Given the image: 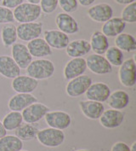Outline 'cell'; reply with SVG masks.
<instances>
[{
	"label": "cell",
	"instance_id": "cell-1",
	"mask_svg": "<svg viewBox=\"0 0 136 151\" xmlns=\"http://www.w3.org/2000/svg\"><path fill=\"white\" fill-rule=\"evenodd\" d=\"M56 71L55 64L52 61L38 58L28 65L26 68V74L37 80H43L50 79Z\"/></svg>",
	"mask_w": 136,
	"mask_h": 151
},
{
	"label": "cell",
	"instance_id": "cell-2",
	"mask_svg": "<svg viewBox=\"0 0 136 151\" xmlns=\"http://www.w3.org/2000/svg\"><path fill=\"white\" fill-rule=\"evenodd\" d=\"M39 4H34L30 3H23L13 11L14 19L19 23H26L36 22L41 16Z\"/></svg>",
	"mask_w": 136,
	"mask_h": 151
},
{
	"label": "cell",
	"instance_id": "cell-3",
	"mask_svg": "<svg viewBox=\"0 0 136 151\" xmlns=\"http://www.w3.org/2000/svg\"><path fill=\"white\" fill-rule=\"evenodd\" d=\"M36 138L43 146L48 148H57L63 144L66 135L62 130L48 127L39 130Z\"/></svg>",
	"mask_w": 136,
	"mask_h": 151
},
{
	"label": "cell",
	"instance_id": "cell-4",
	"mask_svg": "<svg viewBox=\"0 0 136 151\" xmlns=\"http://www.w3.org/2000/svg\"><path fill=\"white\" fill-rule=\"evenodd\" d=\"M118 78L121 85L127 88L134 87L136 84V63L135 56L125 60L118 70Z\"/></svg>",
	"mask_w": 136,
	"mask_h": 151
},
{
	"label": "cell",
	"instance_id": "cell-5",
	"mask_svg": "<svg viewBox=\"0 0 136 151\" xmlns=\"http://www.w3.org/2000/svg\"><path fill=\"white\" fill-rule=\"evenodd\" d=\"M93 83L92 79L88 76L83 74L72 80H69L66 86V92L68 96L72 98H77L85 94L88 87Z\"/></svg>",
	"mask_w": 136,
	"mask_h": 151
},
{
	"label": "cell",
	"instance_id": "cell-6",
	"mask_svg": "<svg viewBox=\"0 0 136 151\" xmlns=\"http://www.w3.org/2000/svg\"><path fill=\"white\" fill-rule=\"evenodd\" d=\"M43 24L38 22L20 23L18 27H16L17 37L22 41L29 42L32 40L40 38L43 32Z\"/></svg>",
	"mask_w": 136,
	"mask_h": 151
},
{
	"label": "cell",
	"instance_id": "cell-7",
	"mask_svg": "<svg viewBox=\"0 0 136 151\" xmlns=\"http://www.w3.org/2000/svg\"><path fill=\"white\" fill-rule=\"evenodd\" d=\"M45 122L49 127L58 129V130H66L70 127L72 124L71 115L65 111L56 110V111H48L45 116Z\"/></svg>",
	"mask_w": 136,
	"mask_h": 151
},
{
	"label": "cell",
	"instance_id": "cell-8",
	"mask_svg": "<svg viewBox=\"0 0 136 151\" xmlns=\"http://www.w3.org/2000/svg\"><path fill=\"white\" fill-rule=\"evenodd\" d=\"M87 68L95 74L104 75L112 72V66L108 63L106 58L101 55L92 54L85 59Z\"/></svg>",
	"mask_w": 136,
	"mask_h": 151
},
{
	"label": "cell",
	"instance_id": "cell-9",
	"mask_svg": "<svg viewBox=\"0 0 136 151\" xmlns=\"http://www.w3.org/2000/svg\"><path fill=\"white\" fill-rule=\"evenodd\" d=\"M49 111V108L42 103H34L21 111L23 121L29 124H35L44 118L45 114Z\"/></svg>",
	"mask_w": 136,
	"mask_h": 151
},
{
	"label": "cell",
	"instance_id": "cell-10",
	"mask_svg": "<svg viewBox=\"0 0 136 151\" xmlns=\"http://www.w3.org/2000/svg\"><path fill=\"white\" fill-rule=\"evenodd\" d=\"M111 93V88L107 84L104 82H95L91 84V86L85 92V96L87 100L104 103L107 101Z\"/></svg>",
	"mask_w": 136,
	"mask_h": 151
},
{
	"label": "cell",
	"instance_id": "cell-11",
	"mask_svg": "<svg viewBox=\"0 0 136 151\" xmlns=\"http://www.w3.org/2000/svg\"><path fill=\"white\" fill-rule=\"evenodd\" d=\"M125 119V113L121 110L110 109L105 110L99 118L100 123L106 129H115L120 127Z\"/></svg>",
	"mask_w": 136,
	"mask_h": 151
},
{
	"label": "cell",
	"instance_id": "cell-12",
	"mask_svg": "<svg viewBox=\"0 0 136 151\" xmlns=\"http://www.w3.org/2000/svg\"><path fill=\"white\" fill-rule=\"evenodd\" d=\"M88 16L95 22L104 23L113 16V9L110 4L105 3L97 4L88 9Z\"/></svg>",
	"mask_w": 136,
	"mask_h": 151
},
{
	"label": "cell",
	"instance_id": "cell-13",
	"mask_svg": "<svg viewBox=\"0 0 136 151\" xmlns=\"http://www.w3.org/2000/svg\"><path fill=\"white\" fill-rule=\"evenodd\" d=\"M43 40L50 47L56 50H64L70 42L67 34L56 29L46 30L43 32Z\"/></svg>",
	"mask_w": 136,
	"mask_h": 151
},
{
	"label": "cell",
	"instance_id": "cell-14",
	"mask_svg": "<svg viewBox=\"0 0 136 151\" xmlns=\"http://www.w3.org/2000/svg\"><path fill=\"white\" fill-rule=\"evenodd\" d=\"M87 70L86 60L83 57L72 58L66 64L63 70L65 79L71 80L78 76L83 75Z\"/></svg>",
	"mask_w": 136,
	"mask_h": 151
},
{
	"label": "cell",
	"instance_id": "cell-15",
	"mask_svg": "<svg viewBox=\"0 0 136 151\" xmlns=\"http://www.w3.org/2000/svg\"><path fill=\"white\" fill-rule=\"evenodd\" d=\"M38 86V80L28 75H19L11 82V87L16 93H32Z\"/></svg>",
	"mask_w": 136,
	"mask_h": 151
},
{
	"label": "cell",
	"instance_id": "cell-16",
	"mask_svg": "<svg viewBox=\"0 0 136 151\" xmlns=\"http://www.w3.org/2000/svg\"><path fill=\"white\" fill-rule=\"evenodd\" d=\"M11 55L21 69H26L32 61V56L26 45L21 43H16L11 46Z\"/></svg>",
	"mask_w": 136,
	"mask_h": 151
},
{
	"label": "cell",
	"instance_id": "cell-17",
	"mask_svg": "<svg viewBox=\"0 0 136 151\" xmlns=\"http://www.w3.org/2000/svg\"><path fill=\"white\" fill-rule=\"evenodd\" d=\"M38 98L32 93H16L8 102V108L11 111L21 112L29 105L37 103Z\"/></svg>",
	"mask_w": 136,
	"mask_h": 151
},
{
	"label": "cell",
	"instance_id": "cell-18",
	"mask_svg": "<svg viewBox=\"0 0 136 151\" xmlns=\"http://www.w3.org/2000/svg\"><path fill=\"white\" fill-rule=\"evenodd\" d=\"M56 24L60 31L66 34H75L79 32L77 20L67 13H59L56 17Z\"/></svg>",
	"mask_w": 136,
	"mask_h": 151
},
{
	"label": "cell",
	"instance_id": "cell-19",
	"mask_svg": "<svg viewBox=\"0 0 136 151\" xmlns=\"http://www.w3.org/2000/svg\"><path fill=\"white\" fill-rule=\"evenodd\" d=\"M21 68L16 64L12 56L8 55L0 56V74L6 79H15L21 75Z\"/></svg>",
	"mask_w": 136,
	"mask_h": 151
},
{
	"label": "cell",
	"instance_id": "cell-20",
	"mask_svg": "<svg viewBox=\"0 0 136 151\" xmlns=\"http://www.w3.org/2000/svg\"><path fill=\"white\" fill-rule=\"evenodd\" d=\"M79 108L83 114L89 119H99L105 111V107L102 103L91 100H83L79 102Z\"/></svg>",
	"mask_w": 136,
	"mask_h": 151
},
{
	"label": "cell",
	"instance_id": "cell-21",
	"mask_svg": "<svg viewBox=\"0 0 136 151\" xmlns=\"http://www.w3.org/2000/svg\"><path fill=\"white\" fill-rule=\"evenodd\" d=\"M26 47L28 49L31 56L38 59L49 56L53 54L52 48L42 38H38L29 41Z\"/></svg>",
	"mask_w": 136,
	"mask_h": 151
},
{
	"label": "cell",
	"instance_id": "cell-22",
	"mask_svg": "<svg viewBox=\"0 0 136 151\" xmlns=\"http://www.w3.org/2000/svg\"><path fill=\"white\" fill-rule=\"evenodd\" d=\"M66 53L71 58L83 57L91 51L89 41L86 40H75L70 41L66 46Z\"/></svg>",
	"mask_w": 136,
	"mask_h": 151
},
{
	"label": "cell",
	"instance_id": "cell-23",
	"mask_svg": "<svg viewBox=\"0 0 136 151\" xmlns=\"http://www.w3.org/2000/svg\"><path fill=\"white\" fill-rule=\"evenodd\" d=\"M126 27V22L121 17H112L104 22L101 27V32L107 38H113L123 32Z\"/></svg>",
	"mask_w": 136,
	"mask_h": 151
},
{
	"label": "cell",
	"instance_id": "cell-24",
	"mask_svg": "<svg viewBox=\"0 0 136 151\" xmlns=\"http://www.w3.org/2000/svg\"><path fill=\"white\" fill-rule=\"evenodd\" d=\"M89 45L91 50H93L94 54L97 55H104L109 46L108 38L104 35L100 31H96L92 33L90 37Z\"/></svg>",
	"mask_w": 136,
	"mask_h": 151
},
{
	"label": "cell",
	"instance_id": "cell-25",
	"mask_svg": "<svg viewBox=\"0 0 136 151\" xmlns=\"http://www.w3.org/2000/svg\"><path fill=\"white\" fill-rule=\"evenodd\" d=\"M106 102L111 109L122 110L128 107L130 102V97L125 91L117 90L111 93Z\"/></svg>",
	"mask_w": 136,
	"mask_h": 151
},
{
	"label": "cell",
	"instance_id": "cell-26",
	"mask_svg": "<svg viewBox=\"0 0 136 151\" xmlns=\"http://www.w3.org/2000/svg\"><path fill=\"white\" fill-rule=\"evenodd\" d=\"M115 46L124 52H134L136 50L135 38L127 32H122L115 37Z\"/></svg>",
	"mask_w": 136,
	"mask_h": 151
},
{
	"label": "cell",
	"instance_id": "cell-27",
	"mask_svg": "<svg viewBox=\"0 0 136 151\" xmlns=\"http://www.w3.org/2000/svg\"><path fill=\"white\" fill-rule=\"evenodd\" d=\"M17 30L13 23L4 24L1 28V40L5 48L11 47L17 41Z\"/></svg>",
	"mask_w": 136,
	"mask_h": 151
},
{
	"label": "cell",
	"instance_id": "cell-28",
	"mask_svg": "<svg viewBox=\"0 0 136 151\" xmlns=\"http://www.w3.org/2000/svg\"><path fill=\"white\" fill-rule=\"evenodd\" d=\"M23 149V141L16 135H6L0 138V151H20Z\"/></svg>",
	"mask_w": 136,
	"mask_h": 151
},
{
	"label": "cell",
	"instance_id": "cell-29",
	"mask_svg": "<svg viewBox=\"0 0 136 151\" xmlns=\"http://www.w3.org/2000/svg\"><path fill=\"white\" fill-rule=\"evenodd\" d=\"M39 129L33 124L25 123L21 124L16 130V136L21 141H30L36 138Z\"/></svg>",
	"mask_w": 136,
	"mask_h": 151
},
{
	"label": "cell",
	"instance_id": "cell-30",
	"mask_svg": "<svg viewBox=\"0 0 136 151\" xmlns=\"http://www.w3.org/2000/svg\"><path fill=\"white\" fill-rule=\"evenodd\" d=\"M2 123L7 132L16 131L23 123L21 112L10 111L4 117Z\"/></svg>",
	"mask_w": 136,
	"mask_h": 151
},
{
	"label": "cell",
	"instance_id": "cell-31",
	"mask_svg": "<svg viewBox=\"0 0 136 151\" xmlns=\"http://www.w3.org/2000/svg\"><path fill=\"white\" fill-rule=\"evenodd\" d=\"M105 58L108 63L114 67H120L122 63L124 62V54L116 46H112L107 49L105 51Z\"/></svg>",
	"mask_w": 136,
	"mask_h": 151
},
{
	"label": "cell",
	"instance_id": "cell-32",
	"mask_svg": "<svg viewBox=\"0 0 136 151\" xmlns=\"http://www.w3.org/2000/svg\"><path fill=\"white\" fill-rule=\"evenodd\" d=\"M123 22L126 23H135L136 22V3L134 2L132 4H129L126 5L122 11V16Z\"/></svg>",
	"mask_w": 136,
	"mask_h": 151
},
{
	"label": "cell",
	"instance_id": "cell-33",
	"mask_svg": "<svg viewBox=\"0 0 136 151\" xmlns=\"http://www.w3.org/2000/svg\"><path fill=\"white\" fill-rule=\"evenodd\" d=\"M58 5L65 13L72 14L78 9V0H58Z\"/></svg>",
	"mask_w": 136,
	"mask_h": 151
},
{
	"label": "cell",
	"instance_id": "cell-34",
	"mask_svg": "<svg viewBox=\"0 0 136 151\" xmlns=\"http://www.w3.org/2000/svg\"><path fill=\"white\" fill-rule=\"evenodd\" d=\"M39 4L42 12L45 14L55 12L58 7V0H40Z\"/></svg>",
	"mask_w": 136,
	"mask_h": 151
},
{
	"label": "cell",
	"instance_id": "cell-35",
	"mask_svg": "<svg viewBox=\"0 0 136 151\" xmlns=\"http://www.w3.org/2000/svg\"><path fill=\"white\" fill-rule=\"evenodd\" d=\"M15 22L13 11L10 9L5 8L4 6H0V24L12 23Z\"/></svg>",
	"mask_w": 136,
	"mask_h": 151
},
{
	"label": "cell",
	"instance_id": "cell-36",
	"mask_svg": "<svg viewBox=\"0 0 136 151\" xmlns=\"http://www.w3.org/2000/svg\"><path fill=\"white\" fill-rule=\"evenodd\" d=\"M25 0H2L1 5L8 9H15L24 3Z\"/></svg>",
	"mask_w": 136,
	"mask_h": 151
},
{
	"label": "cell",
	"instance_id": "cell-37",
	"mask_svg": "<svg viewBox=\"0 0 136 151\" xmlns=\"http://www.w3.org/2000/svg\"><path fill=\"white\" fill-rule=\"evenodd\" d=\"M111 151H130V147L124 142H117L112 145Z\"/></svg>",
	"mask_w": 136,
	"mask_h": 151
},
{
	"label": "cell",
	"instance_id": "cell-38",
	"mask_svg": "<svg viewBox=\"0 0 136 151\" xmlns=\"http://www.w3.org/2000/svg\"><path fill=\"white\" fill-rule=\"evenodd\" d=\"M78 2L82 6L88 7V6L92 5L95 2V0H78Z\"/></svg>",
	"mask_w": 136,
	"mask_h": 151
},
{
	"label": "cell",
	"instance_id": "cell-39",
	"mask_svg": "<svg viewBox=\"0 0 136 151\" xmlns=\"http://www.w3.org/2000/svg\"><path fill=\"white\" fill-rule=\"evenodd\" d=\"M113 1L118 4H121V5H128L129 4L135 2V0H113Z\"/></svg>",
	"mask_w": 136,
	"mask_h": 151
},
{
	"label": "cell",
	"instance_id": "cell-40",
	"mask_svg": "<svg viewBox=\"0 0 136 151\" xmlns=\"http://www.w3.org/2000/svg\"><path fill=\"white\" fill-rule=\"evenodd\" d=\"M6 135H7V131H6V129L4 127L2 121L0 120V138Z\"/></svg>",
	"mask_w": 136,
	"mask_h": 151
},
{
	"label": "cell",
	"instance_id": "cell-41",
	"mask_svg": "<svg viewBox=\"0 0 136 151\" xmlns=\"http://www.w3.org/2000/svg\"><path fill=\"white\" fill-rule=\"evenodd\" d=\"M27 3L34 4H38L40 3V0H27Z\"/></svg>",
	"mask_w": 136,
	"mask_h": 151
},
{
	"label": "cell",
	"instance_id": "cell-42",
	"mask_svg": "<svg viewBox=\"0 0 136 151\" xmlns=\"http://www.w3.org/2000/svg\"><path fill=\"white\" fill-rule=\"evenodd\" d=\"M130 151H136V142H134L132 146L130 147Z\"/></svg>",
	"mask_w": 136,
	"mask_h": 151
},
{
	"label": "cell",
	"instance_id": "cell-43",
	"mask_svg": "<svg viewBox=\"0 0 136 151\" xmlns=\"http://www.w3.org/2000/svg\"><path fill=\"white\" fill-rule=\"evenodd\" d=\"M75 151H88V150H75Z\"/></svg>",
	"mask_w": 136,
	"mask_h": 151
},
{
	"label": "cell",
	"instance_id": "cell-44",
	"mask_svg": "<svg viewBox=\"0 0 136 151\" xmlns=\"http://www.w3.org/2000/svg\"><path fill=\"white\" fill-rule=\"evenodd\" d=\"M20 151H28V150H20Z\"/></svg>",
	"mask_w": 136,
	"mask_h": 151
}]
</instances>
